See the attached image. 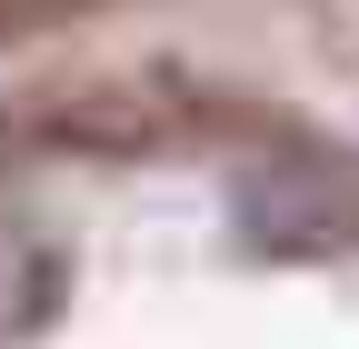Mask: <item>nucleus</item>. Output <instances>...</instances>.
<instances>
[{"instance_id": "nucleus-1", "label": "nucleus", "mask_w": 359, "mask_h": 349, "mask_svg": "<svg viewBox=\"0 0 359 349\" xmlns=\"http://www.w3.org/2000/svg\"><path fill=\"white\" fill-rule=\"evenodd\" d=\"M240 220H250L259 240H280V249H309V240L330 230V200H320V190H299V180H250Z\"/></svg>"}]
</instances>
